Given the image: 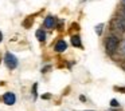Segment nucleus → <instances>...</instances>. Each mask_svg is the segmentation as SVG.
<instances>
[{"mask_svg": "<svg viewBox=\"0 0 125 111\" xmlns=\"http://www.w3.org/2000/svg\"><path fill=\"white\" fill-rule=\"evenodd\" d=\"M118 43H120V40H118V38L117 36H114V35H112V36H109L108 39H106V43H105V48H106V52L108 54H114L116 52V50H117V47H118Z\"/></svg>", "mask_w": 125, "mask_h": 111, "instance_id": "nucleus-1", "label": "nucleus"}, {"mask_svg": "<svg viewBox=\"0 0 125 111\" xmlns=\"http://www.w3.org/2000/svg\"><path fill=\"white\" fill-rule=\"evenodd\" d=\"M112 30H117L118 32H125V15H120V16L114 17L110 23Z\"/></svg>", "mask_w": 125, "mask_h": 111, "instance_id": "nucleus-2", "label": "nucleus"}, {"mask_svg": "<svg viewBox=\"0 0 125 111\" xmlns=\"http://www.w3.org/2000/svg\"><path fill=\"white\" fill-rule=\"evenodd\" d=\"M4 62H6V64H7V67H8V68H15V67L18 66V60H16V58H15L14 55L11 54V52H7V54H6Z\"/></svg>", "mask_w": 125, "mask_h": 111, "instance_id": "nucleus-3", "label": "nucleus"}, {"mask_svg": "<svg viewBox=\"0 0 125 111\" xmlns=\"http://www.w3.org/2000/svg\"><path fill=\"white\" fill-rule=\"evenodd\" d=\"M3 100H4V103L6 104H14L15 103V100H16V98H15V95L12 94V92H6L4 94V96H3Z\"/></svg>", "mask_w": 125, "mask_h": 111, "instance_id": "nucleus-4", "label": "nucleus"}, {"mask_svg": "<svg viewBox=\"0 0 125 111\" xmlns=\"http://www.w3.org/2000/svg\"><path fill=\"white\" fill-rule=\"evenodd\" d=\"M66 48H67V44H66L63 40H59L57 44H55V51L57 52H63Z\"/></svg>", "mask_w": 125, "mask_h": 111, "instance_id": "nucleus-5", "label": "nucleus"}, {"mask_svg": "<svg viewBox=\"0 0 125 111\" xmlns=\"http://www.w3.org/2000/svg\"><path fill=\"white\" fill-rule=\"evenodd\" d=\"M54 24H55V19L52 16H47L46 20H44V27L46 28H54Z\"/></svg>", "mask_w": 125, "mask_h": 111, "instance_id": "nucleus-6", "label": "nucleus"}, {"mask_svg": "<svg viewBox=\"0 0 125 111\" xmlns=\"http://www.w3.org/2000/svg\"><path fill=\"white\" fill-rule=\"evenodd\" d=\"M71 44H73L74 47H82L81 38H79V36H73V38H71Z\"/></svg>", "mask_w": 125, "mask_h": 111, "instance_id": "nucleus-7", "label": "nucleus"}, {"mask_svg": "<svg viewBox=\"0 0 125 111\" xmlns=\"http://www.w3.org/2000/svg\"><path fill=\"white\" fill-rule=\"evenodd\" d=\"M36 39H38L39 42H44V39H46V34H44L43 30H38V31H36Z\"/></svg>", "mask_w": 125, "mask_h": 111, "instance_id": "nucleus-8", "label": "nucleus"}, {"mask_svg": "<svg viewBox=\"0 0 125 111\" xmlns=\"http://www.w3.org/2000/svg\"><path fill=\"white\" fill-rule=\"evenodd\" d=\"M95 32H97L98 35H100V34L102 32V24H100L98 27H95Z\"/></svg>", "mask_w": 125, "mask_h": 111, "instance_id": "nucleus-9", "label": "nucleus"}, {"mask_svg": "<svg viewBox=\"0 0 125 111\" xmlns=\"http://www.w3.org/2000/svg\"><path fill=\"white\" fill-rule=\"evenodd\" d=\"M31 20H32V17H28L27 20L24 22V27H30V23H31Z\"/></svg>", "mask_w": 125, "mask_h": 111, "instance_id": "nucleus-10", "label": "nucleus"}, {"mask_svg": "<svg viewBox=\"0 0 125 111\" xmlns=\"http://www.w3.org/2000/svg\"><path fill=\"white\" fill-rule=\"evenodd\" d=\"M110 104L113 106V107H117V106H118V102H117L116 99H112V102H110Z\"/></svg>", "mask_w": 125, "mask_h": 111, "instance_id": "nucleus-11", "label": "nucleus"}, {"mask_svg": "<svg viewBox=\"0 0 125 111\" xmlns=\"http://www.w3.org/2000/svg\"><path fill=\"white\" fill-rule=\"evenodd\" d=\"M121 67H122V70L125 71V62H124V63H122V64H121Z\"/></svg>", "mask_w": 125, "mask_h": 111, "instance_id": "nucleus-12", "label": "nucleus"}, {"mask_svg": "<svg viewBox=\"0 0 125 111\" xmlns=\"http://www.w3.org/2000/svg\"><path fill=\"white\" fill-rule=\"evenodd\" d=\"M1 40H3V34L0 32V42H1Z\"/></svg>", "mask_w": 125, "mask_h": 111, "instance_id": "nucleus-13", "label": "nucleus"}]
</instances>
